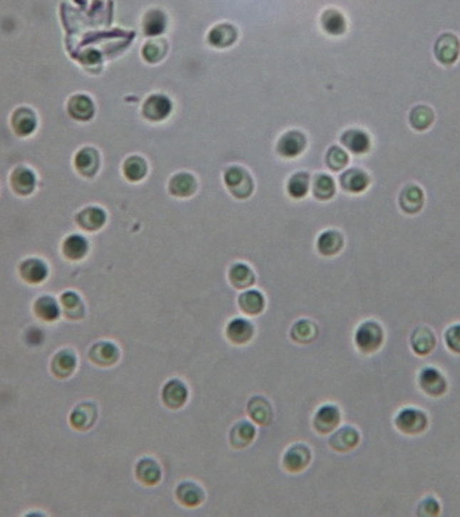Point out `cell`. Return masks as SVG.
<instances>
[{"instance_id":"25","label":"cell","mask_w":460,"mask_h":517,"mask_svg":"<svg viewBox=\"0 0 460 517\" xmlns=\"http://www.w3.org/2000/svg\"><path fill=\"white\" fill-rule=\"evenodd\" d=\"M360 443V434L353 426H342L335 429L330 437V447L336 453H349Z\"/></svg>"},{"instance_id":"37","label":"cell","mask_w":460,"mask_h":517,"mask_svg":"<svg viewBox=\"0 0 460 517\" xmlns=\"http://www.w3.org/2000/svg\"><path fill=\"white\" fill-rule=\"evenodd\" d=\"M168 50H169V44H168L167 39H164L162 36L150 38L149 41L144 43V46L141 48V56H142L144 61L150 65H156L167 57Z\"/></svg>"},{"instance_id":"20","label":"cell","mask_w":460,"mask_h":517,"mask_svg":"<svg viewBox=\"0 0 460 517\" xmlns=\"http://www.w3.org/2000/svg\"><path fill=\"white\" fill-rule=\"evenodd\" d=\"M36 174L28 165H19L10 175V185L20 196H29L36 188Z\"/></svg>"},{"instance_id":"39","label":"cell","mask_w":460,"mask_h":517,"mask_svg":"<svg viewBox=\"0 0 460 517\" xmlns=\"http://www.w3.org/2000/svg\"><path fill=\"white\" fill-rule=\"evenodd\" d=\"M290 337L296 344L308 345L317 339L318 327L310 319H300L293 323L291 331H290Z\"/></svg>"},{"instance_id":"15","label":"cell","mask_w":460,"mask_h":517,"mask_svg":"<svg viewBox=\"0 0 460 517\" xmlns=\"http://www.w3.org/2000/svg\"><path fill=\"white\" fill-rule=\"evenodd\" d=\"M142 32L147 38H159L166 34L168 28L167 13L159 7H152L145 11L141 21Z\"/></svg>"},{"instance_id":"44","label":"cell","mask_w":460,"mask_h":517,"mask_svg":"<svg viewBox=\"0 0 460 517\" xmlns=\"http://www.w3.org/2000/svg\"><path fill=\"white\" fill-rule=\"evenodd\" d=\"M63 313L70 320H79L84 316V304L78 292L66 291L61 295Z\"/></svg>"},{"instance_id":"3","label":"cell","mask_w":460,"mask_h":517,"mask_svg":"<svg viewBox=\"0 0 460 517\" xmlns=\"http://www.w3.org/2000/svg\"><path fill=\"white\" fill-rule=\"evenodd\" d=\"M174 111L172 100L167 94L153 93L149 94L142 103V118L150 123H162L167 121Z\"/></svg>"},{"instance_id":"22","label":"cell","mask_w":460,"mask_h":517,"mask_svg":"<svg viewBox=\"0 0 460 517\" xmlns=\"http://www.w3.org/2000/svg\"><path fill=\"white\" fill-rule=\"evenodd\" d=\"M398 205L399 208L408 215L418 214L424 205V193L422 188L417 184H408L404 186L398 196Z\"/></svg>"},{"instance_id":"45","label":"cell","mask_w":460,"mask_h":517,"mask_svg":"<svg viewBox=\"0 0 460 517\" xmlns=\"http://www.w3.org/2000/svg\"><path fill=\"white\" fill-rule=\"evenodd\" d=\"M434 122V112L430 106L418 105L414 106L409 112V124L417 131L427 130Z\"/></svg>"},{"instance_id":"12","label":"cell","mask_w":460,"mask_h":517,"mask_svg":"<svg viewBox=\"0 0 460 517\" xmlns=\"http://www.w3.org/2000/svg\"><path fill=\"white\" fill-rule=\"evenodd\" d=\"M418 384L420 389L432 397L442 396L448 388L444 374L436 367H424L419 372Z\"/></svg>"},{"instance_id":"8","label":"cell","mask_w":460,"mask_h":517,"mask_svg":"<svg viewBox=\"0 0 460 517\" xmlns=\"http://www.w3.org/2000/svg\"><path fill=\"white\" fill-rule=\"evenodd\" d=\"M310 449L302 443H298L286 451L283 456V468L290 474H300L310 465Z\"/></svg>"},{"instance_id":"1","label":"cell","mask_w":460,"mask_h":517,"mask_svg":"<svg viewBox=\"0 0 460 517\" xmlns=\"http://www.w3.org/2000/svg\"><path fill=\"white\" fill-rule=\"evenodd\" d=\"M224 184L234 199L246 200L251 196L255 183L250 171L243 165H231L224 171Z\"/></svg>"},{"instance_id":"24","label":"cell","mask_w":460,"mask_h":517,"mask_svg":"<svg viewBox=\"0 0 460 517\" xmlns=\"http://www.w3.org/2000/svg\"><path fill=\"white\" fill-rule=\"evenodd\" d=\"M108 214L103 207H84L76 214V224L87 232H97L104 227Z\"/></svg>"},{"instance_id":"33","label":"cell","mask_w":460,"mask_h":517,"mask_svg":"<svg viewBox=\"0 0 460 517\" xmlns=\"http://www.w3.org/2000/svg\"><path fill=\"white\" fill-rule=\"evenodd\" d=\"M97 407L93 403H80L70 414V425L76 431H87L97 421Z\"/></svg>"},{"instance_id":"47","label":"cell","mask_w":460,"mask_h":517,"mask_svg":"<svg viewBox=\"0 0 460 517\" xmlns=\"http://www.w3.org/2000/svg\"><path fill=\"white\" fill-rule=\"evenodd\" d=\"M439 501L434 496H427L419 503L417 515L419 516H437L439 513Z\"/></svg>"},{"instance_id":"10","label":"cell","mask_w":460,"mask_h":517,"mask_svg":"<svg viewBox=\"0 0 460 517\" xmlns=\"http://www.w3.org/2000/svg\"><path fill=\"white\" fill-rule=\"evenodd\" d=\"M10 123L19 137H29L38 128V115L29 106H19L11 113Z\"/></svg>"},{"instance_id":"43","label":"cell","mask_w":460,"mask_h":517,"mask_svg":"<svg viewBox=\"0 0 460 517\" xmlns=\"http://www.w3.org/2000/svg\"><path fill=\"white\" fill-rule=\"evenodd\" d=\"M33 309H35L36 316L41 317L44 322H56L61 314V308H60L58 302L50 295L39 297L35 301Z\"/></svg>"},{"instance_id":"34","label":"cell","mask_w":460,"mask_h":517,"mask_svg":"<svg viewBox=\"0 0 460 517\" xmlns=\"http://www.w3.org/2000/svg\"><path fill=\"white\" fill-rule=\"evenodd\" d=\"M237 302L240 310L249 316L261 314L266 307L265 295L259 290L255 289H247L244 292H241L239 295Z\"/></svg>"},{"instance_id":"28","label":"cell","mask_w":460,"mask_h":517,"mask_svg":"<svg viewBox=\"0 0 460 517\" xmlns=\"http://www.w3.org/2000/svg\"><path fill=\"white\" fill-rule=\"evenodd\" d=\"M409 344H411L412 351L415 352L417 354L427 356V354H430L432 352L434 351L436 344H437V338H436V334L433 332L430 327L420 326L411 334Z\"/></svg>"},{"instance_id":"17","label":"cell","mask_w":460,"mask_h":517,"mask_svg":"<svg viewBox=\"0 0 460 517\" xmlns=\"http://www.w3.org/2000/svg\"><path fill=\"white\" fill-rule=\"evenodd\" d=\"M340 143L353 155L368 153L371 149V145H372L370 134L365 130L358 128V127L346 128L340 134Z\"/></svg>"},{"instance_id":"48","label":"cell","mask_w":460,"mask_h":517,"mask_svg":"<svg viewBox=\"0 0 460 517\" xmlns=\"http://www.w3.org/2000/svg\"><path fill=\"white\" fill-rule=\"evenodd\" d=\"M444 338L448 349L460 354V324H454L448 327L444 334Z\"/></svg>"},{"instance_id":"2","label":"cell","mask_w":460,"mask_h":517,"mask_svg":"<svg viewBox=\"0 0 460 517\" xmlns=\"http://www.w3.org/2000/svg\"><path fill=\"white\" fill-rule=\"evenodd\" d=\"M385 341V331L375 320H367L358 326L355 334L357 349L371 354L380 349Z\"/></svg>"},{"instance_id":"11","label":"cell","mask_w":460,"mask_h":517,"mask_svg":"<svg viewBox=\"0 0 460 517\" xmlns=\"http://www.w3.org/2000/svg\"><path fill=\"white\" fill-rule=\"evenodd\" d=\"M188 387L177 378L167 381L162 389V401L169 410H179L188 401Z\"/></svg>"},{"instance_id":"31","label":"cell","mask_w":460,"mask_h":517,"mask_svg":"<svg viewBox=\"0 0 460 517\" xmlns=\"http://www.w3.org/2000/svg\"><path fill=\"white\" fill-rule=\"evenodd\" d=\"M22 279L31 285H39L48 276V267L41 258H26L20 265Z\"/></svg>"},{"instance_id":"9","label":"cell","mask_w":460,"mask_h":517,"mask_svg":"<svg viewBox=\"0 0 460 517\" xmlns=\"http://www.w3.org/2000/svg\"><path fill=\"white\" fill-rule=\"evenodd\" d=\"M460 41L454 34H442L434 43V57L442 65H452L459 58Z\"/></svg>"},{"instance_id":"38","label":"cell","mask_w":460,"mask_h":517,"mask_svg":"<svg viewBox=\"0 0 460 517\" xmlns=\"http://www.w3.org/2000/svg\"><path fill=\"white\" fill-rule=\"evenodd\" d=\"M90 243L83 235L72 233L69 235L63 243V254L70 261H82L88 254Z\"/></svg>"},{"instance_id":"23","label":"cell","mask_w":460,"mask_h":517,"mask_svg":"<svg viewBox=\"0 0 460 517\" xmlns=\"http://www.w3.org/2000/svg\"><path fill=\"white\" fill-rule=\"evenodd\" d=\"M226 338L234 345H246L255 335V326L244 317H236L226 326Z\"/></svg>"},{"instance_id":"27","label":"cell","mask_w":460,"mask_h":517,"mask_svg":"<svg viewBox=\"0 0 460 517\" xmlns=\"http://www.w3.org/2000/svg\"><path fill=\"white\" fill-rule=\"evenodd\" d=\"M162 468L159 465V462L153 458H142L137 462L135 465V477L137 480L147 486V487H152V486H156L160 483L162 480Z\"/></svg>"},{"instance_id":"14","label":"cell","mask_w":460,"mask_h":517,"mask_svg":"<svg viewBox=\"0 0 460 517\" xmlns=\"http://www.w3.org/2000/svg\"><path fill=\"white\" fill-rule=\"evenodd\" d=\"M340 419L342 414L335 404H324L314 414V431L320 434H333L338 429Z\"/></svg>"},{"instance_id":"4","label":"cell","mask_w":460,"mask_h":517,"mask_svg":"<svg viewBox=\"0 0 460 517\" xmlns=\"http://www.w3.org/2000/svg\"><path fill=\"white\" fill-rule=\"evenodd\" d=\"M308 148V137L303 131L293 128L280 135L276 144V152L284 159H295Z\"/></svg>"},{"instance_id":"36","label":"cell","mask_w":460,"mask_h":517,"mask_svg":"<svg viewBox=\"0 0 460 517\" xmlns=\"http://www.w3.org/2000/svg\"><path fill=\"white\" fill-rule=\"evenodd\" d=\"M230 285L237 290H247L255 285V272L246 262L233 264L228 272Z\"/></svg>"},{"instance_id":"21","label":"cell","mask_w":460,"mask_h":517,"mask_svg":"<svg viewBox=\"0 0 460 517\" xmlns=\"http://www.w3.org/2000/svg\"><path fill=\"white\" fill-rule=\"evenodd\" d=\"M320 26L327 35L338 38L346 34L347 20L340 10L335 7H328L320 16Z\"/></svg>"},{"instance_id":"29","label":"cell","mask_w":460,"mask_h":517,"mask_svg":"<svg viewBox=\"0 0 460 517\" xmlns=\"http://www.w3.org/2000/svg\"><path fill=\"white\" fill-rule=\"evenodd\" d=\"M345 246L343 235L336 229H327L317 237V251L323 257H334Z\"/></svg>"},{"instance_id":"19","label":"cell","mask_w":460,"mask_h":517,"mask_svg":"<svg viewBox=\"0 0 460 517\" xmlns=\"http://www.w3.org/2000/svg\"><path fill=\"white\" fill-rule=\"evenodd\" d=\"M68 115L78 122H90L95 115V103L87 94H75L66 103Z\"/></svg>"},{"instance_id":"16","label":"cell","mask_w":460,"mask_h":517,"mask_svg":"<svg viewBox=\"0 0 460 517\" xmlns=\"http://www.w3.org/2000/svg\"><path fill=\"white\" fill-rule=\"evenodd\" d=\"M339 184L346 193L360 195L367 190V188L371 184V178L364 170L358 167H352L340 173Z\"/></svg>"},{"instance_id":"46","label":"cell","mask_w":460,"mask_h":517,"mask_svg":"<svg viewBox=\"0 0 460 517\" xmlns=\"http://www.w3.org/2000/svg\"><path fill=\"white\" fill-rule=\"evenodd\" d=\"M347 165H349V153L343 148L338 145H333L328 148L325 153V165L331 171L334 173L343 171Z\"/></svg>"},{"instance_id":"30","label":"cell","mask_w":460,"mask_h":517,"mask_svg":"<svg viewBox=\"0 0 460 517\" xmlns=\"http://www.w3.org/2000/svg\"><path fill=\"white\" fill-rule=\"evenodd\" d=\"M247 413L253 422L266 426L272 422L273 407L271 401L263 396H253L247 403Z\"/></svg>"},{"instance_id":"13","label":"cell","mask_w":460,"mask_h":517,"mask_svg":"<svg viewBox=\"0 0 460 517\" xmlns=\"http://www.w3.org/2000/svg\"><path fill=\"white\" fill-rule=\"evenodd\" d=\"M199 189V181L194 174L189 171H179L168 181V193L178 199H189Z\"/></svg>"},{"instance_id":"32","label":"cell","mask_w":460,"mask_h":517,"mask_svg":"<svg viewBox=\"0 0 460 517\" xmlns=\"http://www.w3.org/2000/svg\"><path fill=\"white\" fill-rule=\"evenodd\" d=\"M256 437V429L249 421H239L233 425L230 429L229 440L230 446L234 450L246 449L251 444Z\"/></svg>"},{"instance_id":"40","label":"cell","mask_w":460,"mask_h":517,"mask_svg":"<svg viewBox=\"0 0 460 517\" xmlns=\"http://www.w3.org/2000/svg\"><path fill=\"white\" fill-rule=\"evenodd\" d=\"M312 193L314 199L320 202H328L331 200L336 193V184L335 180L325 173H318L313 177L312 183Z\"/></svg>"},{"instance_id":"6","label":"cell","mask_w":460,"mask_h":517,"mask_svg":"<svg viewBox=\"0 0 460 517\" xmlns=\"http://www.w3.org/2000/svg\"><path fill=\"white\" fill-rule=\"evenodd\" d=\"M73 165L84 178H93L101 168V155L94 146H84L75 155Z\"/></svg>"},{"instance_id":"18","label":"cell","mask_w":460,"mask_h":517,"mask_svg":"<svg viewBox=\"0 0 460 517\" xmlns=\"http://www.w3.org/2000/svg\"><path fill=\"white\" fill-rule=\"evenodd\" d=\"M90 360L100 367H110L120 359V349L110 341L95 342L88 351Z\"/></svg>"},{"instance_id":"26","label":"cell","mask_w":460,"mask_h":517,"mask_svg":"<svg viewBox=\"0 0 460 517\" xmlns=\"http://www.w3.org/2000/svg\"><path fill=\"white\" fill-rule=\"evenodd\" d=\"M175 498L182 506L197 508L204 502L206 494L204 490L197 483L182 481L175 488Z\"/></svg>"},{"instance_id":"5","label":"cell","mask_w":460,"mask_h":517,"mask_svg":"<svg viewBox=\"0 0 460 517\" xmlns=\"http://www.w3.org/2000/svg\"><path fill=\"white\" fill-rule=\"evenodd\" d=\"M396 428L401 434H423L429 426V418L426 413L415 407H407L398 411L394 419Z\"/></svg>"},{"instance_id":"35","label":"cell","mask_w":460,"mask_h":517,"mask_svg":"<svg viewBox=\"0 0 460 517\" xmlns=\"http://www.w3.org/2000/svg\"><path fill=\"white\" fill-rule=\"evenodd\" d=\"M123 175L128 183L137 184L147 178L149 165L147 159L140 155H131L128 156L122 165Z\"/></svg>"},{"instance_id":"42","label":"cell","mask_w":460,"mask_h":517,"mask_svg":"<svg viewBox=\"0 0 460 517\" xmlns=\"http://www.w3.org/2000/svg\"><path fill=\"white\" fill-rule=\"evenodd\" d=\"M310 190V174L306 171H296L287 181V193L290 198L300 200L308 196Z\"/></svg>"},{"instance_id":"7","label":"cell","mask_w":460,"mask_h":517,"mask_svg":"<svg viewBox=\"0 0 460 517\" xmlns=\"http://www.w3.org/2000/svg\"><path fill=\"white\" fill-rule=\"evenodd\" d=\"M239 41V29L234 24L219 22L215 24L207 34V43L218 50H226Z\"/></svg>"},{"instance_id":"41","label":"cell","mask_w":460,"mask_h":517,"mask_svg":"<svg viewBox=\"0 0 460 517\" xmlns=\"http://www.w3.org/2000/svg\"><path fill=\"white\" fill-rule=\"evenodd\" d=\"M78 367V357L76 354L69 349L58 352L53 359L51 370L58 378H68L70 377Z\"/></svg>"}]
</instances>
